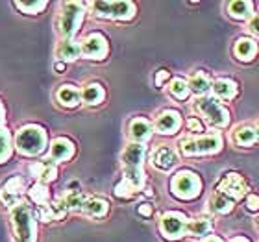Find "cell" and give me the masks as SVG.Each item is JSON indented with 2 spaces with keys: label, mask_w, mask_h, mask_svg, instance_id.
<instances>
[{
  "label": "cell",
  "mask_w": 259,
  "mask_h": 242,
  "mask_svg": "<svg viewBox=\"0 0 259 242\" xmlns=\"http://www.w3.org/2000/svg\"><path fill=\"white\" fill-rule=\"evenodd\" d=\"M145 154H146L145 144L130 142L124 148V152H122V157H120L122 170H124V178L122 179H126L135 190H141V188L145 187V172H143Z\"/></svg>",
  "instance_id": "cell-1"
},
{
  "label": "cell",
  "mask_w": 259,
  "mask_h": 242,
  "mask_svg": "<svg viewBox=\"0 0 259 242\" xmlns=\"http://www.w3.org/2000/svg\"><path fill=\"white\" fill-rule=\"evenodd\" d=\"M13 144H15L17 152H19L21 156L33 157V156L43 154V152L47 150L49 137H47L45 128H41L37 124H28V126H22L15 133Z\"/></svg>",
  "instance_id": "cell-2"
},
{
  "label": "cell",
  "mask_w": 259,
  "mask_h": 242,
  "mask_svg": "<svg viewBox=\"0 0 259 242\" xmlns=\"http://www.w3.org/2000/svg\"><path fill=\"white\" fill-rule=\"evenodd\" d=\"M180 152L185 157L194 156H213L222 148V137L219 133L200 135V137H184L178 142Z\"/></svg>",
  "instance_id": "cell-3"
},
{
  "label": "cell",
  "mask_w": 259,
  "mask_h": 242,
  "mask_svg": "<svg viewBox=\"0 0 259 242\" xmlns=\"http://www.w3.org/2000/svg\"><path fill=\"white\" fill-rule=\"evenodd\" d=\"M11 227L17 242H35V216L28 204H19L11 211Z\"/></svg>",
  "instance_id": "cell-4"
},
{
  "label": "cell",
  "mask_w": 259,
  "mask_h": 242,
  "mask_svg": "<svg viewBox=\"0 0 259 242\" xmlns=\"http://www.w3.org/2000/svg\"><path fill=\"white\" fill-rule=\"evenodd\" d=\"M194 109H196V113L202 115L205 119V122L213 126V128H228V124H230V113H228V109L222 106L217 98H211V96H200L196 102H194Z\"/></svg>",
  "instance_id": "cell-5"
},
{
  "label": "cell",
  "mask_w": 259,
  "mask_h": 242,
  "mask_svg": "<svg viewBox=\"0 0 259 242\" xmlns=\"http://www.w3.org/2000/svg\"><path fill=\"white\" fill-rule=\"evenodd\" d=\"M170 192L178 200H194L202 192V179L191 170H180L170 179Z\"/></svg>",
  "instance_id": "cell-6"
},
{
  "label": "cell",
  "mask_w": 259,
  "mask_h": 242,
  "mask_svg": "<svg viewBox=\"0 0 259 242\" xmlns=\"http://www.w3.org/2000/svg\"><path fill=\"white\" fill-rule=\"evenodd\" d=\"M85 4L83 2H65L60 15V33L63 39H74L76 32L80 30V24L83 21Z\"/></svg>",
  "instance_id": "cell-7"
},
{
  "label": "cell",
  "mask_w": 259,
  "mask_h": 242,
  "mask_svg": "<svg viewBox=\"0 0 259 242\" xmlns=\"http://www.w3.org/2000/svg\"><path fill=\"white\" fill-rule=\"evenodd\" d=\"M93 15L98 19H111V21H132L135 17L134 2H95Z\"/></svg>",
  "instance_id": "cell-8"
},
{
  "label": "cell",
  "mask_w": 259,
  "mask_h": 242,
  "mask_svg": "<svg viewBox=\"0 0 259 242\" xmlns=\"http://www.w3.org/2000/svg\"><path fill=\"white\" fill-rule=\"evenodd\" d=\"M187 216L178 211H168L159 218V231L167 240H180L187 231Z\"/></svg>",
  "instance_id": "cell-9"
},
{
  "label": "cell",
  "mask_w": 259,
  "mask_h": 242,
  "mask_svg": "<svg viewBox=\"0 0 259 242\" xmlns=\"http://www.w3.org/2000/svg\"><path fill=\"white\" fill-rule=\"evenodd\" d=\"M248 192V187H246V181L243 179V176L237 172H228L224 178L219 181L217 185V194H222L230 198L232 202H237V200L244 198Z\"/></svg>",
  "instance_id": "cell-10"
},
{
  "label": "cell",
  "mask_w": 259,
  "mask_h": 242,
  "mask_svg": "<svg viewBox=\"0 0 259 242\" xmlns=\"http://www.w3.org/2000/svg\"><path fill=\"white\" fill-rule=\"evenodd\" d=\"M108 52H109L108 39L98 32L89 33V35L80 43V54L83 56L85 60L100 61L108 56Z\"/></svg>",
  "instance_id": "cell-11"
},
{
  "label": "cell",
  "mask_w": 259,
  "mask_h": 242,
  "mask_svg": "<svg viewBox=\"0 0 259 242\" xmlns=\"http://www.w3.org/2000/svg\"><path fill=\"white\" fill-rule=\"evenodd\" d=\"M22 194H24V179L21 176H13L0 187V202L6 207H17L21 204Z\"/></svg>",
  "instance_id": "cell-12"
},
{
  "label": "cell",
  "mask_w": 259,
  "mask_h": 242,
  "mask_svg": "<svg viewBox=\"0 0 259 242\" xmlns=\"http://www.w3.org/2000/svg\"><path fill=\"white\" fill-rule=\"evenodd\" d=\"M180 126H182V115L174 109H165L156 117L152 128L159 135H172L178 131Z\"/></svg>",
  "instance_id": "cell-13"
},
{
  "label": "cell",
  "mask_w": 259,
  "mask_h": 242,
  "mask_svg": "<svg viewBox=\"0 0 259 242\" xmlns=\"http://www.w3.org/2000/svg\"><path fill=\"white\" fill-rule=\"evenodd\" d=\"M152 165L157 168V170H163V172H167L170 168H174L178 165V154L174 150L172 146H167V144H161L157 146L154 154H152Z\"/></svg>",
  "instance_id": "cell-14"
},
{
  "label": "cell",
  "mask_w": 259,
  "mask_h": 242,
  "mask_svg": "<svg viewBox=\"0 0 259 242\" xmlns=\"http://www.w3.org/2000/svg\"><path fill=\"white\" fill-rule=\"evenodd\" d=\"M72 156H74V144H72V140L65 139V137H58V139L52 140V144H50V161L63 163V161H69Z\"/></svg>",
  "instance_id": "cell-15"
},
{
  "label": "cell",
  "mask_w": 259,
  "mask_h": 242,
  "mask_svg": "<svg viewBox=\"0 0 259 242\" xmlns=\"http://www.w3.org/2000/svg\"><path fill=\"white\" fill-rule=\"evenodd\" d=\"M152 131H154V128H152L150 120L141 119V117L134 119L132 122H130V126H128L130 139L134 140V142H139V144H143V142H146V140L150 139Z\"/></svg>",
  "instance_id": "cell-16"
},
{
  "label": "cell",
  "mask_w": 259,
  "mask_h": 242,
  "mask_svg": "<svg viewBox=\"0 0 259 242\" xmlns=\"http://www.w3.org/2000/svg\"><path fill=\"white\" fill-rule=\"evenodd\" d=\"M30 174H32L33 178H37L39 183H43V185H47V183L54 181L56 176H58V167H56L54 161H39V163H33V165H30Z\"/></svg>",
  "instance_id": "cell-17"
},
{
  "label": "cell",
  "mask_w": 259,
  "mask_h": 242,
  "mask_svg": "<svg viewBox=\"0 0 259 242\" xmlns=\"http://www.w3.org/2000/svg\"><path fill=\"white\" fill-rule=\"evenodd\" d=\"M211 91H213L217 100L230 102V100H233V98L237 96L239 87H237V83L233 80H230V78H221V80H217L211 83Z\"/></svg>",
  "instance_id": "cell-18"
},
{
  "label": "cell",
  "mask_w": 259,
  "mask_h": 242,
  "mask_svg": "<svg viewBox=\"0 0 259 242\" xmlns=\"http://www.w3.org/2000/svg\"><path fill=\"white\" fill-rule=\"evenodd\" d=\"M56 56H58V61H61V63H72L81 56L80 43L74 39H61L58 43V49H56Z\"/></svg>",
  "instance_id": "cell-19"
},
{
  "label": "cell",
  "mask_w": 259,
  "mask_h": 242,
  "mask_svg": "<svg viewBox=\"0 0 259 242\" xmlns=\"http://www.w3.org/2000/svg\"><path fill=\"white\" fill-rule=\"evenodd\" d=\"M213 231V222L207 216H196L193 220L187 222V231L185 235L194 238H205L209 233Z\"/></svg>",
  "instance_id": "cell-20"
},
{
  "label": "cell",
  "mask_w": 259,
  "mask_h": 242,
  "mask_svg": "<svg viewBox=\"0 0 259 242\" xmlns=\"http://www.w3.org/2000/svg\"><path fill=\"white\" fill-rule=\"evenodd\" d=\"M233 54L239 61H252L257 54V43L252 41L248 37H241L235 41V46H233Z\"/></svg>",
  "instance_id": "cell-21"
},
{
  "label": "cell",
  "mask_w": 259,
  "mask_h": 242,
  "mask_svg": "<svg viewBox=\"0 0 259 242\" xmlns=\"http://www.w3.org/2000/svg\"><path fill=\"white\" fill-rule=\"evenodd\" d=\"M259 139V133H257V128L254 126H239V128L233 129L232 133V140L235 142L237 146H252L255 144Z\"/></svg>",
  "instance_id": "cell-22"
},
{
  "label": "cell",
  "mask_w": 259,
  "mask_h": 242,
  "mask_svg": "<svg viewBox=\"0 0 259 242\" xmlns=\"http://www.w3.org/2000/svg\"><path fill=\"white\" fill-rule=\"evenodd\" d=\"M80 98L85 106H98V104L104 102L106 91H104V87L100 83H87L80 91Z\"/></svg>",
  "instance_id": "cell-23"
},
{
  "label": "cell",
  "mask_w": 259,
  "mask_h": 242,
  "mask_svg": "<svg viewBox=\"0 0 259 242\" xmlns=\"http://www.w3.org/2000/svg\"><path fill=\"white\" fill-rule=\"evenodd\" d=\"M228 15L237 21H246L254 17V4L250 0H235L228 4Z\"/></svg>",
  "instance_id": "cell-24"
},
{
  "label": "cell",
  "mask_w": 259,
  "mask_h": 242,
  "mask_svg": "<svg viewBox=\"0 0 259 242\" xmlns=\"http://www.w3.org/2000/svg\"><path fill=\"white\" fill-rule=\"evenodd\" d=\"M56 98H58V102H60V106H63V108H76L78 104L81 102L80 98V91L76 89L74 85H61L60 89H58V94H56Z\"/></svg>",
  "instance_id": "cell-25"
},
{
  "label": "cell",
  "mask_w": 259,
  "mask_h": 242,
  "mask_svg": "<svg viewBox=\"0 0 259 242\" xmlns=\"http://www.w3.org/2000/svg\"><path fill=\"white\" fill-rule=\"evenodd\" d=\"M81 211L91 218H102V216L108 215L109 204L104 198H87Z\"/></svg>",
  "instance_id": "cell-26"
},
{
  "label": "cell",
  "mask_w": 259,
  "mask_h": 242,
  "mask_svg": "<svg viewBox=\"0 0 259 242\" xmlns=\"http://www.w3.org/2000/svg\"><path fill=\"white\" fill-rule=\"evenodd\" d=\"M187 85H189L191 92L198 94V96H205V92L211 89V80H209V76L205 74V72L198 70V72H194V74L189 78Z\"/></svg>",
  "instance_id": "cell-27"
},
{
  "label": "cell",
  "mask_w": 259,
  "mask_h": 242,
  "mask_svg": "<svg viewBox=\"0 0 259 242\" xmlns=\"http://www.w3.org/2000/svg\"><path fill=\"white\" fill-rule=\"evenodd\" d=\"M209 209L213 213H217V215H228L233 209V202L230 198H226V196L215 192V196L209 198Z\"/></svg>",
  "instance_id": "cell-28"
},
{
  "label": "cell",
  "mask_w": 259,
  "mask_h": 242,
  "mask_svg": "<svg viewBox=\"0 0 259 242\" xmlns=\"http://www.w3.org/2000/svg\"><path fill=\"white\" fill-rule=\"evenodd\" d=\"M13 154V137L6 128H0V165L6 163Z\"/></svg>",
  "instance_id": "cell-29"
},
{
  "label": "cell",
  "mask_w": 259,
  "mask_h": 242,
  "mask_svg": "<svg viewBox=\"0 0 259 242\" xmlns=\"http://www.w3.org/2000/svg\"><path fill=\"white\" fill-rule=\"evenodd\" d=\"M189 85H187V81L184 78H174L170 83H168V94L176 100H187L189 96Z\"/></svg>",
  "instance_id": "cell-30"
},
{
  "label": "cell",
  "mask_w": 259,
  "mask_h": 242,
  "mask_svg": "<svg viewBox=\"0 0 259 242\" xmlns=\"http://www.w3.org/2000/svg\"><path fill=\"white\" fill-rule=\"evenodd\" d=\"M61 200H63L67 211H81L87 198H85V194H81L80 190H69Z\"/></svg>",
  "instance_id": "cell-31"
},
{
  "label": "cell",
  "mask_w": 259,
  "mask_h": 242,
  "mask_svg": "<svg viewBox=\"0 0 259 242\" xmlns=\"http://www.w3.org/2000/svg\"><path fill=\"white\" fill-rule=\"evenodd\" d=\"M28 194H30V200H32L35 205H39V207H43V205H47L50 202L49 188H47V185H43V183H35V185L28 190Z\"/></svg>",
  "instance_id": "cell-32"
},
{
  "label": "cell",
  "mask_w": 259,
  "mask_h": 242,
  "mask_svg": "<svg viewBox=\"0 0 259 242\" xmlns=\"http://www.w3.org/2000/svg\"><path fill=\"white\" fill-rule=\"evenodd\" d=\"M15 6L26 15H35L47 8V2H15Z\"/></svg>",
  "instance_id": "cell-33"
},
{
  "label": "cell",
  "mask_w": 259,
  "mask_h": 242,
  "mask_svg": "<svg viewBox=\"0 0 259 242\" xmlns=\"http://www.w3.org/2000/svg\"><path fill=\"white\" fill-rule=\"evenodd\" d=\"M49 211L52 215V220H63L65 215H67V207H65L63 200H54V202H49Z\"/></svg>",
  "instance_id": "cell-34"
},
{
  "label": "cell",
  "mask_w": 259,
  "mask_h": 242,
  "mask_svg": "<svg viewBox=\"0 0 259 242\" xmlns=\"http://www.w3.org/2000/svg\"><path fill=\"white\" fill-rule=\"evenodd\" d=\"M135 192H137V190H135L126 179H120V181L115 185V196H117V198L128 200V198H132Z\"/></svg>",
  "instance_id": "cell-35"
},
{
  "label": "cell",
  "mask_w": 259,
  "mask_h": 242,
  "mask_svg": "<svg viewBox=\"0 0 259 242\" xmlns=\"http://www.w3.org/2000/svg\"><path fill=\"white\" fill-rule=\"evenodd\" d=\"M187 129H189L191 133L200 135L202 131H204V124L200 122L196 117H191V119H187Z\"/></svg>",
  "instance_id": "cell-36"
},
{
  "label": "cell",
  "mask_w": 259,
  "mask_h": 242,
  "mask_svg": "<svg viewBox=\"0 0 259 242\" xmlns=\"http://www.w3.org/2000/svg\"><path fill=\"white\" fill-rule=\"evenodd\" d=\"M168 78H170V72H168V70H165V69L157 70L156 78H154V83H156V87H163V85H165V81H167Z\"/></svg>",
  "instance_id": "cell-37"
},
{
  "label": "cell",
  "mask_w": 259,
  "mask_h": 242,
  "mask_svg": "<svg viewBox=\"0 0 259 242\" xmlns=\"http://www.w3.org/2000/svg\"><path fill=\"white\" fill-rule=\"evenodd\" d=\"M246 209L252 211V213L259 211V196H255V194H248L246 196Z\"/></svg>",
  "instance_id": "cell-38"
},
{
  "label": "cell",
  "mask_w": 259,
  "mask_h": 242,
  "mask_svg": "<svg viewBox=\"0 0 259 242\" xmlns=\"http://www.w3.org/2000/svg\"><path fill=\"white\" fill-rule=\"evenodd\" d=\"M137 213H139L141 216H145V218H150L152 213H154V207H152V204H141L139 207H137Z\"/></svg>",
  "instance_id": "cell-39"
},
{
  "label": "cell",
  "mask_w": 259,
  "mask_h": 242,
  "mask_svg": "<svg viewBox=\"0 0 259 242\" xmlns=\"http://www.w3.org/2000/svg\"><path fill=\"white\" fill-rule=\"evenodd\" d=\"M39 218H41L45 224L52 222V215H50V211H49V204L43 205V207H39Z\"/></svg>",
  "instance_id": "cell-40"
},
{
  "label": "cell",
  "mask_w": 259,
  "mask_h": 242,
  "mask_svg": "<svg viewBox=\"0 0 259 242\" xmlns=\"http://www.w3.org/2000/svg\"><path fill=\"white\" fill-rule=\"evenodd\" d=\"M248 28H250V32H252L254 35H257V37H259V15H254L252 19H250Z\"/></svg>",
  "instance_id": "cell-41"
},
{
  "label": "cell",
  "mask_w": 259,
  "mask_h": 242,
  "mask_svg": "<svg viewBox=\"0 0 259 242\" xmlns=\"http://www.w3.org/2000/svg\"><path fill=\"white\" fill-rule=\"evenodd\" d=\"M65 67H67V65L61 63V61H56V63H54V70H56V72H58V74H61V72H65Z\"/></svg>",
  "instance_id": "cell-42"
},
{
  "label": "cell",
  "mask_w": 259,
  "mask_h": 242,
  "mask_svg": "<svg viewBox=\"0 0 259 242\" xmlns=\"http://www.w3.org/2000/svg\"><path fill=\"white\" fill-rule=\"evenodd\" d=\"M230 242H250L246 237H235V238H232Z\"/></svg>",
  "instance_id": "cell-43"
},
{
  "label": "cell",
  "mask_w": 259,
  "mask_h": 242,
  "mask_svg": "<svg viewBox=\"0 0 259 242\" xmlns=\"http://www.w3.org/2000/svg\"><path fill=\"white\" fill-rule=\"evenodd\" d=\"M204 242H224L222 238H219V237H207Z\"/></svg>",
  "instance_id": "cell-44"
},
{
  "label": "cell",
  "mask_w": 259,
  "mask_h": 242,
  "mask_svg": "<svg viewBox=\"0 0 259 242\" xmlns=\"http://www.w3.org/2000/svg\"><path fill=\"white\" fill-rule=\"evenodd\" d=\"M4 122V108H2V104H0V124Z\"/></svg>",
  "instance_id": "cell-45"
},
{
  "label": "cell",
  "mask_w": 259,
  "mask_h": 242,
  "mask_svg": "<svg viewBox=\"0 0 259 242\" xmlns=\"http://www.w3.org/2000/svg\"><path fill=\"white\" fill-rule=\"evenodd\" d=\"M257 133H259V126H257Z\"/></svg>",
  "instance_id": "cell-46"
},
{
  "label": "cell",
  "mask_w": 259,
  "mask_h": 242,
  "mask_svg": "<svg viewBox=\"0 0 259 242\" xmlns=\"http://www.w3.org/2000/svg\"><path fill=\"white\" fill-rule=\"evenodd\" d=\"M257 222H259V218H257Z\"/></svg>",
  "instance_id": "cell-47"
}]
</instances>
